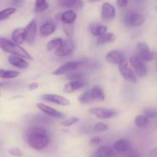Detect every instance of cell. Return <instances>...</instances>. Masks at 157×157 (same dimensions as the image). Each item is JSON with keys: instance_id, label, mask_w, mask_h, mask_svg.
Returning a JSON list of instances; mask_svg holds the SVG:
<instances>
[{"instance_id": "1", "label": "cell", "mask_w": 157, "mask_h": 157, "mask_svg": "<svg viewBox=\"0 0 157 157\" xmlns=\"http://www.w3.org/2000/svg\"><path fill=\"white\" fill-rule=\"evenodd\" d=\"M27 143L34 150H40L48 147L50 139L47 135V131L39 127H35L30 130V133L27 139Z\"/></svg>"}, {"instance_id": "2", "label": "cell", "mask_w": 157, "mask_h": 157, "mask_svg": "<svg viewBox=\"0 0 157 157\" xmlns=\"http://www.w3.org/2000/svg\"><path fill=\"white\" fill-rule=\"evenodd\" d=\"M0 48L5 52L12 54V55H17L21 58H25L27 60H32V57L30 54L23 48L19 44H16L14 41L8 39V38L0 37Z\"/></svg>"}, {"instance_id": "3", "label": "cell", "mask_w": 157, "mask_h": 157, "mask_svg": "<svg viewBox=\"0 0 157 157\" xmlns=\"http://www.w3.org/2000/svg\"><path fill=\"white\" fill-rule=\"evenodd\" d=\"M118 68H119L120 73L121 74V75L124 77L126 81L131 83L136 82V75L133 73V71L132 70L131 67L129 66L128 61L125 58L118 64Z\"/></svg>"}, {"instance_id": "4", "label": "cell", "mask_w": 157, "mask_h": 157, "mask_svg": "<svg viewBox=\"0 0 157 157\" xmlns=\"http://www.w3.org/2000/svg\"><path fill=\"white\" fill-rule=\"evenodd\" d=\"M84 64V61H68V62L64 63L61 66H60L58 68L54 71L52 72V75H65V74L69 73L73 71H76L80 67L83 66Z\"/></svg>"}, {"instance_id": "5", "label": "cell", "mask_w": 157, "mask_h": 157, "mask_svg": "<svg viewBox=\"0 0 157 157\" xmlns=\"http://www.w3.org/2000/svg\"><path fill=\"white\" fill-rule=\"evenodd\" d=\"M124 21L126 25L127 26L138 27L144 24L145 21V17L140 13L130 12L127 13V15L124 16Z\"/></svg>"}, {"instance_id": "6", "label": "cell", "mask_w": 157, "mask_h": 157, "mask_svg": "<svg viewBox=\"0 0 157 157\" xmlns=\"http://www.w3.org/2000/svg\"><path fill=\"white\" fill-rule=\"evenodd\" d=\"M75 48V43L70 38H67L66 40H63L62 44L55 51L54 54L58 57H66L71 55L74 52Z\"/></svg>"}, {"instance_id": "7", "label": "cell", "mask_w": 157, "mask_h": 157, "mask_svg": "<svg viewBox=\"0 0 157 157\" xmlns=\"http://www.w3.org/2000/svg\"><path fill=\"white\" fill-rule=\"evenodd\" d=\"M130 64L136 75L140 78L145 76L147 75V68L144 62L141 61L137 55H133L130 58Z\"/></svg>"}, {"instance_id": "8", "label": "cell", "mask_w": 157, "mask_h": 157, "mask_svg": "<svg viewBox=\"0 0 157 157\" xmlns=\"http://www.w3.org/2000/svg\"><path fill=\"white\" fill-rule=\"evenodd\" d=\"M41 98L43 101L60 106H69L71 104V101L67 98L55 94H43Z\"/></svg>"}, {"instance_id": "9", "label": "cell", "mask_w": 157, "mask_h": 157, "mask_svg": "<svg viewBox=\"0 0 157 157\" xmlns=\"http://www.w3.org/2000/svg\"><path fill=\"white\" fill-rule=\"evenodd\" d=\"M89 112L99 119H110L117 114V112L115 110L102 107H93L89 110Z\"/></svg>"}, {"instance_id": "10", "label": "cell", "mask_w": 157, "mask_h": 157, "mask_svg": "<svg viewBox=\"0 0 157 157\" xmlns=\"http://www.w3.org/2000/svg\"><path fill=\"white\" fill-rule=\"evenodd\" d=\"M101 18L104 21H109L116 16V9L113 5L108 2L103 4L101 7Z\"/></svg>"}, {"instance_id": "11", "label": "cell", "mask_w": 157, "mask_h": 157, "mask_svg": "<svg viewBox=\"0 0 157 157\" xmlns=\"http://www.w3.org/2000/svg\"><path fill=\"white\" fill-rule=\"evenodd\" d=\"M25 41L29 44H33L37 34V22L35 19H32L25 28Z\"/></svg>"}, {"instance_id": "12", "label": "cell", "mask_w": 157, "mask_h": 157, "mask_svg": "<svg viewBox=\"0 0 157 157\" xmlns=\"http://www.w3.org/2000/svg\"><path fill=\"white\" fill-rule=\"evenodd\" d=\"M37 107L40 110L45 113L46 115L55 118H58V119H63L65 118V115L64 113H61V112L58 111V110H55V109L52 108V107H49V106L46 105V104H42V103H38L37 104Z\"/></svg>"}, {"instance_id": "13", "label": "cell", "mask_w": 157, "mask_h": 157, "mask_svg": "<svg viewBox=\"0 0 157 157\" xmlns=\"http://www.w3.org/2000/svg\"><path fill=\"white\" fill-rule=\"evenodd\" d=\"M86 83L83 80H75V81H71L67 84L64 85L63 91L65 94H71L74 91L83 88L85 86Z\"/></svg>"}, {"instance_id": "14", "label": "cell", "mask_w": 157, "mask_h": 157, "mask_svg": "<svg viewBox=\"0 0 157 157\" xmlns=\"http://www.w3.org/2000/svg\"><path fill=\"white\" fill-rule=\"evenodd\" d=\"M8 61L11 65L14 66L15 67H18L20 69H25L29 67V64L27 61L25 60V58H21L17 55H11L8 58Z\"/></svg>"}, {"instance_id": "15", "label": "cell", "mask_w": 157, "mask_h": 157, "mask_svg": "<svg viewBox=\"0 0 157 157\" xmlns=\"http://www.w3.org/2000/svg\"><path fill=\"white\" fill-rule=\"evenodd\" d=\"M113 149L115 150V151L119 153H127L130 149V141L125 138L118 140L113 144Z\"/></svg>"}, {"instance_id": "16", "label": "cell", "mask_w": 157, "mask_h": 157, "mask_svg": "<svg viewBox=\"0 0 157 157\" xmlns=\"http://www.w3.org/2000/svg\"><path fill=\"white\" fill-rule=\"evenodd\" d=\"M58 6L61 8L80 9L83 6L82 0H58Z\"/></svg>"}, {"instance_id": "17", "label": "cell", "mask_w": 157, "mask_h": 157, "mask_svg": "<svg viewBox=\"0 0 157 157\" xmlns=\"http://www.w3.org/2000/svg\"><path fill=\"white\" fill-rule=\"evenodd\" d=\"M25 31L22 28H18L15 29L12 33V41L18 44H21L25 41Z\"/></svg>"}, {"instance_id": "18", "label": "cell", "mask_w": 157, "mask_h": 157, "mask_svg": "<svg viewBox=\"0 0 157 157\" xmlns=\"http://www.w3.org/2000/svg\"><path fill=\"white\" fill-rule=\"evenodd\" d=\"M122 54L118 51H111L107 53L106 56V61L111 64H119L124 59Z\"/></svg>"}, {"instance_id": "19", "label": "cell", "mask_w": 157, "mask_h": 157, "mask_svg": "<svg viewBox=\"0 0 157 157\" xmlns=\"http://www.w3.org/2000/svg\"><path fill=\"white\" fill-rule=\"evenodd\" d=\"M91 93V97L93 101H97V102H103L105 99V95H104V90L102 87L100 85L94 86L93 88L90 90Z\"/></svg>"}, {"instance_id": "20", "label": "cell", "mask_w": 157, "mask_h": 157, "mask_svg": "<svg viewBox=\"0 0 157 157\" xmlns=\"http://www.w3.org/2000/svg\"><path fill=\"white\" fill-rule=\"evenodd\" d=\"M77 18V14L73 10H67L61 15V20L63 24H73Z\"/></svg>"}, {"instance_id": "21", "label": "cell", "mask_w": 157, "mask_h": 157, "mask_svg": "<svg viewBox=\"0 0 157 157\" xmlns=\"http://www.w3.org/2000/svg\"><path fill=\"white\" fill-rule=\"evenodd\" d=\"M55 29H56V27H55V25L53 23L50 22V21H48V22L44 23L40 27V35L42 37H48L55 32Z\"/></svg>"}, {"instance_id": "22", "label": "cell", "mask_w": 157, "mask_h": 157, "mask_svg": "<svg viewBox=\"0 0 157 157\" xmlns=\"http://www.w3.org/2000/svg\"><path fill=\"white\" fill-rule=\"evenodd\" d=\"M113 151L107 146H101L91 154V157H112Z\"/></svg>"}, {"instance_id": "23", "label": "cell", "mask_w": 157, "mask_h": 157, "mask_svg": "<svg viewBox=\"0 0 157 157\" xmlns=\"http://www.w3.org/2000/svg\"><path fill=\"white\" fill-rule=\"evenodd\" d=\"M90 32L94 36L99 37L107 32V27L104 25L95 23L90 26Z\"/></svg>"}, {"instance_id": "24", "label": "cell", "mask_w": 157, "mask_h": 157, "mask_svg": "<svg viewBox=\"0 0 157 157\" xmlns=\"http://www.w3.org/2000/svg\"><path fill=\"white\" fill-rule=\"evenodd\" d=\"M137 55L138 58L143 61L144 62H148V61H154L157 58V52H140Z\"/></svg>"}, {"instance_id": "25", "label": "cell", "mask_w": 157, "mask_h": 157, "mask_svg": "<svg viewBox=\"0 0 157 157\" xmlns=\"http://www.w3.org/2000/svg\"><path fill=\"white\" fill-rule=\"evenodd\" d=\"M115 40V35L113 33L111 32H106L104 35H101V36L98 37V40H97V44L98 45H101V44H107V43L112 42Z\"/></svg>"}, {"instance_id": "26", "label": "cell", "mask_w": 157, "mask_h": 157, "mask_svg": "<svg viewBox=\"0 0 157 157\" xmlns=\"http://www.w3.org/2000/svg\"><path fill=\"white\" fill-rule=\"evenodd\" d=\"M20 75V72L17 71L5 70L0 68V78L2 79H12V78H18Z\"/></svg>"}, {"instance_id": "27", "label": "cell", "mask_w": 157, "mask_h": 157, "mask_svg": "<svg viewBox=\"0 0 157 157\" xmlns=\"http://www.w3.org/2000/svg\"><path fill=\"white\" fill-rule=\"evenodd\" d=\"M49 7L48 3L46 0H35V9L34 11L37 13H40L44 11L47 10Z\"/></svg>"}, {"instance_id": "28", "label": "cell", "mask_w": 157, "mask_h": 157, "mask_svg": "<svg viewBox=\"0 0 157 157\" xmlns=\"http://www.w3.org/2000/svg\"><path fill=\"white\" fill-rule=\"evenodd\" d=\"M63 39L61 38H54V39L51 40L46 45L47 50L48 52H52V51H55L58 48L60 47L61 44H62Z\"/></svg>"}, {"instance_id": "29", "label": "cell", "mask_w": 157, "mask_h": 157, "mask_svg": "<svg viewBox=\"0 0 157 157\" xmlns=\"http://www.w3.org/2000/svg\"><path fill=\"white\" fill-rule=\"evenodd\" d=\"M78 101L82 104H87L93 102L90 90H86V91L83 92L78 98Z\"/></svg>"}, {"instance_id": "30", "label": "cell", "mask_w": 157, "mask_h": 157, "mask_svg": "<svg viewBox=\"0 0 157 157\" xmlns=\"http://www.w3.org/2000/svg\"><path fill=\"white\" fill-rule=\"evenodd\" d=\"M16 8L15 7H9L1 10L0 11V21H4L9 18L11 15H12L16 12Z\"/></svg>"}, {"instance_id": "31", "label": "cell", "mask_w": 157, "mask_h": 157, "mask_svg": "<svg viewBox=\"0 0 157 157\" xmlns=\"http://www.w3.org/2000/svg\"><path fill=\"white\" fill-rule=\"evenodd\" d=\"M134 123L137 127L140 128L145 127L149 124V118L147 117L145 115H138L135 117Z\"/></svg>"}, {"instance_id": "32", "label": "cell", "mask_w": 157, "mask_h": 157, "mask_svg": "<svg viewBox=\"0 0 157 157\" xmlns=\"http://www.w3.org/2000/svg\"><path fill=\"white\" fill-rule=\"evenodd\" d=\"M78 121H79V118L77 117H69L67 118V119L64 120V121H61V122L60 123V124H61V126H63V127H67L74 125V124H75L76 123H78Z\"/></svg>"}, {"instance_id": "33", "label": "cell", "mask_w": 157, "mask_h": 157, "mask_svg": "<svg viewBox=\"0 0 157 157\" xmlns=\"http://www.w3.org/2000/svg\"><path fill=\"white\" fill-rule=\"evenodd\" d=\"M84 75L81 72H75V71H71L67 74V79L70 81H75V80H83Z\"/></svg>"}, {"instance_id": "34", "label": "cell", "mask_w": 157, "mask_h": 157, "mask_svg": "<svg viewBox=\"0 0 157 157\" xmlns=\"http://www.w3.org/2000/svg\"><path fill=\"white\" fill-rule=\"evenodd\" d=\"M109 130L108 125H107L106 124L102 122L97 123L94 126V130L95 132H104L107 131V130Z\"/></svg>"}, {"instance_id": "35", "label": "cell", "mask_w": 157, "mask_h": 157, "mask_svg": "<svg viewBox=\"0 0 157 157\" xmlns=\"http://www.w3.org/2000/svg\"><path fill=\"white\" fill-rule=\"evenodd\" d=\"M144 115L150 119H154L157 117V109L156 108H147L144 111Z\"/></svg>"}, {"instance_id": "36", "label": "cell", "mask_w": 157, "mask_h": 157, "mask_svg": "<svg viewBox=\"0 0 157 157\" xmlns=\"http://www.w3.org/2000/svg\"><path fill=\"white\" fill-rule=\"evenodd\" d=\"M73 24H63V29H64V32L67 35V38H71L72 36H73V33H74V28Z\"/></svg>"}, {"instance_id": "37", "label": "cell", "mask_w": 157, "mask_h": 157, "mask_svg": "<svg viewBox=\"0 0 157 157\" xmlns=\"http://www.w3.org/2000/svg\"><path fill=\"white\" fill-rule=\"evenodd\" d=\"M8 152L12 156L16 157H21L24 155V153L22 152V150L21 149L18 148V147H12V148H10L8 150Z\"/></svg>"}, {"instance_id": "38", "label": "cell", "mask_w": 157, "mask_h": 157, "mask_svg": "<svg viewBox=\"0 0 157 157\" xmlns=\"http://www.w3.org/2000/svg\"><path fill=\"white\" fill-rule=\"evenodd\" d=\"M136 47L139 49L140 52H147L150 51V47L145 42H138L136 44Z\"/></svg>"}, {"instance_id": "39", "label": "cell", "mask_w": 157, "mask_h": 157, "mask_svg": "<svg viewBox=\"0 0 157 157\" xmlns=\"http://www.w3.org/2000/svg\"><path fill=\"white\" fill-rule=\"evenodd\" d=\"M100 144H101V138L98 136H94V137L91 138L89 142V144L90 146H97Z\"/></svg>"}, {"instance_id": "40", "label": "cell", "mask_w": 157, "mask_h": 157, "mask_svg": "<svg viewBox=\"0 0 157 157\" xmlns=\"http://www.w3.org/2000/svg\"><path fill=\"white\" fill-rule=\"evenodd\" d=\"M117 2L119 7L124 8L128 4V0H117Z\"/></svg>"}, {"instance_id": "41", "label": "cell", "mask_w": 157, "mask_h": 157, "mask_svg": "<svg viewBox=\"0 0 157 157\" xmlns=\"http://www.w3.org/2000/svg\"><path fill=\"white\" fill-rule=\"evenodd\" d=\"M38 87V84L36 82L31 83V84L29 85V89L30 90H36Z\"/></svg>"}, {"instance_id": "42", "label": "cell", "mask_w": 157, "mask_h": 157, "mask_svg": "<svg viewBox=\"0 0 157 157\" xmlns=\"http://www.w3.org/2000/svg\"><path fill=\"white\" fill-rule=\"evenodd\" d=\"M149 156L150 157H157V147L153 149L149 152Z\"/></svg>"}, {"instance_id": "43", "label": "cell", "mask_w": 157, "mask_h": 157, "mask_svg": "<svg viewBox=\"0 0 157 157\" xmlns=\"http://www.w3.org/2000/svg\"><path fill=\"white\" fill-rule=\"evenodd\" d=\"M126 157H142V156H141L140 154H139V153H132Z\"/></svg>"}, {"instance_id": "44", "label": "cell", "mask_w": 157, "mask_h": 157, "mask_svg": "<svg viewBox=\"0 0 157 157\" xmlns=\"http://www.w3.org/2000/svg\"><path fill=\"white\" fill-rule=\"evenodd\" d=\"M23 0H13V3L15 6H20L22 3Z\"/></svg>"}, {"instance_id": "45", "label": "cell", "mask_w": 157, "mask_h": 157, "mask_svg": "<svg viewBox=\"0 0 157 157\" xmlns=\"http://www.w3.org/2000/svg\"><path fill=\"white\" fill-rule=\"evenodd\" d=\"M98 1H100V0H88L89 2H90V3L96 2H98Z\"/></svg>"}, {"instance_id": "46", "label": "cell", "mask_w": 157, "mask_h": 157, "mask_svg": "<svg viewBox=\"0 0 157 157\" xmlns=\"http://www.w3.org/2000/svg\"><path fill=\"white\" fill-rule=\"evenodd\" d=\"M156 127H157V123H156Z\"/></svg>"}, {"instance_id": "47", "label": "cell", "mask_w": 157, "mask_h": 157, "mask_svg": "<svg viewBox=\"0 0 157 157\" xmlns=\"http://www.w3.org/2000/svg\"><path fill=\"white\" fill-rule=\"evenodd\" d=\"M156 65H157V64H156Z\"/></svg>"}]
</instances>
